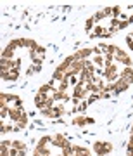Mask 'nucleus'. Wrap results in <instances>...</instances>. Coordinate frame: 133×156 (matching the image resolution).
<instances>
[{
  "label": "nucleus",
  "mask_w": 133,
  "mask_h": 156,
  "mask_svg": "<svg viewBox=\"0 0 133 156\" xmlns=\"http://www.w3.org/2000/svg\"><path fill=\"white\" fill-rule=\"evenodd\" d=\"M114 62L116 64H119L121 68H131V59H130V56H128L126 52H123L121 49L114 50Z\"/></svg>",
  "instance_id": "obj_1"
},
{
  "label": "nucleus",
  "mask_w": 133,
  "mask_h": 156,
  "mask_svg": "<svg viewBox=\"0 0 133 156\" xmlns=\"http://www.w3.org/2000/svg\"><path fill=\"white\" fill-rule=\"evenodd\" d=\"M94 151L99 156H105L112 151V144L111 142H105V140H97V142H94Z\"/></svg>",
  "instance_id": "obj_2"
},
{
  "label": "nucleus",
  "mask_w": 133,
  "mask_h": 156,
  "mask_svg": "<svg viewBox=\"0 0 133 156\" xmlns=\"http://www.w3.org/2000/svg\"><path fill=\"white\" fill-rule=\"evenodd\" d=\"M69 144H71V142H67V139L64 137V135H61V134H56V135H52V146H54V147H59V149H64V147H67Z\"/></svg>",
  "instance_id": "obj_3"
},
{
  "label": "nucleus",
  "mask_w": 133,
  "mask_h": 156,
  "mask_svg": "<svg viewBox=\"0 0 133 156\" xmlns=\"http://www.w3.org/2000/svg\"><path fill=\"white\" fill-rule=\"evenodd\" d=\"M22 118H28V115L24 113L22 108H11V113H9V120L12 122H19Z\"/></svg>",
  "instance_id": "obj_4"
},
{
  "label": "nucleus",
  "mask_w": 133,
  "mask_h": 156,
  "mask_svg": "<svg viewBox=\"0 0 133 156\" xmlns=\"http://www.w3.org/2000/svg\"><path fill=\"white\" fill-rule=\"evenodd\" d=\"M119 78L124 80L126 83L131 85L133 83V68H121V71H119Z\"/></svg>",
  "instance_id": "obj_5"
},
{
  "label": "nucleus",
  "mask_w": 133,
  "mask_h": 156,
  "mask_svg": "<svg viewBox=\"0 0 133 156\" xmlns=\"http://www.w3.org/2000/svg\"><path fill=\"white\" fill-rule=\"evenodd\" d=\"M73 123H74V125H78V127H83V125H88V123H94V118L83 116V115H78V116H74V120H73Z\"/></svg>",
  "instance_id": "obj_6"
},
{
  "label": "nucleus",
  "mask_w": 133,
  "mask_h": 156,
  "mask_svg": "<svg viewBox=\"0 0 133 156\" xmlns=\"http://www.w3.org/2000/svg\"><path fill=\"white\" fill-rule=\"evenodd\" d=\"M16 47H12L11 44L5 45V49H4V52H2V59H16Z\"/></svg>",
  "instance_id": "obj_7"
},
{
  "label": "nucleus",
  "mask_w": 133,
  "mask_h": 156,
  "mask_svg": "<svg viewBox=\"0 0 133 156\" xmlns=\"http://www.w3.org/2000/svg\"><path fill=\"white\" fill-rule=\"evenodd\" d=\"M19 71L21 69H11V71H2V78L4 80H9V82H14L19 78Z\"/></svg>",
  "instance_id": "obj_8"
},
{
  "label": "nucleus",
  "mask_w": 133,
  "mask_h": 156,
  "mask_svg": "<svg viewBox=\"0 0 133 156\" xmlns=\"http://www.w3.org/2000/svg\"><path fill=\"white\" fill-rule=\"evenodd\" d=\"M7 102H9V109L11 108H22L21 97H17V95H7Z\"/></svg>",
  "instance_id": "obj_9"
},
{
  "label": "nucleus",
  "mask_w": 133,
  "mask_h": 156,
  "mask_svg": "<svg viewBox=\"0 0 133 156\" xmlns=\"http://www.w3.org/2000/svg\"><path fill=\"white\" fill-rule=\"evenodd\" d=\"M92 54H94V52H92V49H80L74 56L78 57V61H87Z\"/></svg>",
  "instance_id": "obj_10"
},
{
  "label": "nucleus",
  "mask_w": 133,
  "mask_h": 156,
  "mask_svg": "<svg viewBox=\"0 0 133 156\" xmlns=\"http://www.w3.org/2000/svg\"><path fill=\"white\" fill-rule=\"evenodd\" d=\"M130 87V83H126L124 80H118V82H114V94H119V92H124V90Z\"/></svg>",
  "instance_id": "obj_11"
},
{
  "label": "nucleus",
  "mask_w": 133,
  "mask_h": 156,
  "mask_svg": "<svg viewBox=\"0 0 133 156\" xmlns=\"http://www.w3.org/2000/svg\"><path fill=\"white\" fill-rule=\"evenodd\" d=\"M73 153H74L76 156H92L87 147H81V146H76V144L73 146Z\"/></svg>",
  "instance_id": "obj_12"
},
{
  "label": "nucleus",
  "mask_w": 133,
  "mask_h": 156,
  "mask_svg": "<svg viewBox=\"0 0 133 156\" xmlns=\"http://www.w3.org/2000/svg\"><path fill=\"white\" fill-rule=\"evenodd\" d=\"M40 69H42V64H40V62H35V64H31V66L26 69V73H28V75H36Z\"/></svg>",
  "instance_id": "obj_13"
},
{
  "label": "nucleus",
  "mask_w": 133,
  "mask_h": 156,
  "mask_svg": "<svg viewBox=\"0 0 133 156\" xmlns=\"http://www.w3.org/2000/svg\"><path fill=\"white\" fill-rule=\"evenodd\" d=\"M26 123H28V118H22L19 122H14V130H22L26 127Z\"/></svg>",
  "instance_id": "obj_14"
},
{
  "label": "nucleus",
  "mask_w": 133,
  "mask_h": 156,
  "mask_svg": "<svg viewBox=\"0 0 133 156\" xmlns=\"http://www.w3.org/2000/svg\"><path fill=\"white\" fill-rule=\"evenodd\" d=\"M12 147L14 149H19V151H26V144L22 140H12Z\"/></svg>",
  "instance_id": "obj_15"
},
{
  "label": "nucleus",
  "mask_w": 133,
  "mask_h": 156,
  "mask_svg": "<svg viewBox=\"0 0 133 156\" xmlns=\"http://www.w3.org/2000/svg\"><path fill=\"white\" fill-rule=\"evenodd\" d=\"M94 26H95V19L94 17H88L87 23H85V30L87 31H94Z\"/></svg>",
  "instance_id": "obj_16"
},
{
  "label": "nucleus",
  "mask_w": 133,
  "mask_h": 156,
  "mask_svg": "<svg viewBox=\"0 0 133 156\" xmlns=\"http://www.w3.org/2000/svg\"><path fill=\"white\" fill-rule=\"evenodd\" d=\"M24 154H26V151H19V149L11 147V156H24Z\"/></svg>",
  "instance_id": "obj_17"
}]
</instances>
